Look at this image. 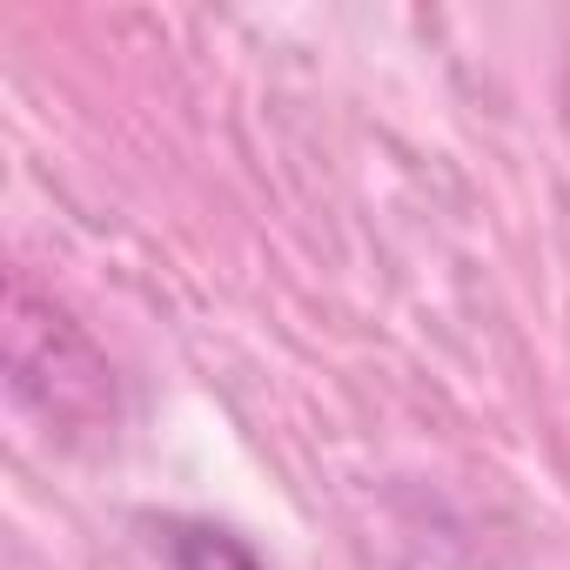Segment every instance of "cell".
Segmentation results:
<instances>
[{"instance_id": "1", "label": "cell", "mask_w": 570, "mask_h": 570, "mask_svg": "<svg viewBox=\"0 0 570 570\" xmlns=\"http://www.w3.org/2000/svg\"><path fill=\"white\" fill-rule=\"evenodd\" d=\"M175 570H262V557L222 523H161Z\"/></svg>"}]
</instances>
